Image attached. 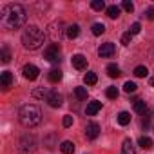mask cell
Masks as SVG:
<instances>
[{"instance_id": "24", "label": "cell", "mask_w": 154, "mask_h": 154, "mask_svg": "<svg viewBox=\"0 0 154 154\" xmlns=\"http://www.w3.org/2000/svg\"><path fill=\"white\" fill-rule=\"evenodd\" d=\"M107 15H109V18H118L120 17V8L118 6H109L107 8Z\"/></svg>"}, {"instance_id": "20", "label": "cell", "mask_w": 154, "mask_h": 154, "mask_svg": "<svg viewBox=\"0 0 154 154\" xmlns=\"http://www.w3.org/2000/svg\"><path fill=\"white\" fill-rule=\"evenodd\" d=\"M134 111H136L138 114H145V111H147V103H145L143 100H136V102H134Z\"/></svg>"}, {"instance_id": "7", "label": "cell", "mask_w": 154, "mask_h": 154, "mask_svg": "<svg viewBox=\"0 0 154 154\" xmlns=\"http://www.w3.org/2000/svg\"><path fill=\"white\" fill-rule=\"evenodd\" d=\"M22 72H24V78H27V80H36L38 74H40L38 67L33 65V63H26V65L22 67Z\"/></svg>"}, {"instance_id": "11", "label": "cell", "mask_w": 154, "mask_h": 154, "mask_svg": "<svg viewBox=\"0 0 154 154\" xmlns=\"http://www.w3.org/2000/svg\"><path fill=\"white\" fill-rule=\"evenodd\" d=\"M72 65H74V69L82 71V69L87 67V58H85L84 54H74V56H72Z\"/></svg>"}, {"instance_id": "16", "label": "cell", "mask_w": 154, "mask_h": 154, "mask_svg": "<svg viewBox=\"0 0 154 154\" xmlns=\"http://www.w3.org/2000/svg\"><path fill=\"white\" fill-rule=\"evenodd\" d=\"M60 149H62L63 154H74V143L72 141H62Z\"/></svg>"}, {"instance_id": "8", "label": "cell", "mask_w": 154, "mask_h": 154, "mask_svg": "<svg viewBox=\"0 0 154 154\" xmlns=\"http://www.w3.org/2000/svg\"><path fill=\"white\" fill-rule=\"evenodd\" d=\"M45 102L51 105V107H54V109H58L60 105H62V102H63V98H62V94H58L56 91H47V96H45Z\"/></svg>"}, {"instance_id": "32", "label": "cell", "mask_w": 154, "mask_h": 154, "mask_svg": "<svg viewBox=\"0 0 154 154\" xmlns=\"http://www.w3.org/2000/svg\"><path fill=\"white\" fill-rule=\"evenodd\" d=\"M122 8H123V9H125L127 13H132V11H134V6H132V2H129V0H123Z\"/></svg>"}, {"instance_id": "18", "label": "cell", "mask_w": 154, "mask_h": 154, "mask_svg": "<svg viewBox=\"0 0 154 154\" xmlns=\"http://www.w3.org/2000/svg\"><path fill=\"white\" fill-rule=\"evenodd\" d=\"M49 80H51V82H54V84H56V82H60V80H62V71H60V69H56V67H54V69H51V71H49Z\"/></svg>"}, {"instance_id": "27", "label": "cell", "mask_w": 154, "mask_h": 154, "mask_svg": "<svg viewBox=\"0 0 154 154\" xmlns=\"http://www.w3.org/2000/svg\"><path fill=\"white\" fill-rule=\"evenodd\" d=\"M74 94H76V98H78V100H85L87 98V89L85 87H76L74 89Z\"/></svg>"}, {"instance_id": "9", "label": "cell", "mask_w": 154, "mask_h": 154, "mask_svg": "<svg viewBox=\"0 0 154 154\" xmlns=\"http://www.w3.org/2000/svg\"><path fill=\"white\" fill-rule=\"evenodd\" d=\"M114 51H116L114 44H112V42H105V44H102V45H100L98 54H100V58H109V56H112V54H114Z\"/></svg>"}, {"instance_id": "1", "label": "cell", "mask_w": 154, "mask_h": 154, "mask_svg": "<svg viewBox=\"0 0 154 154\" xmlns=\"http://www.w3.org/2000/svg\"><path fill=\"white\" fill-rule=\"evenodd\" d=\"M26 20H27V13L20 4H8L0 9V26L8 31L22 27Z\"/></svg>"}, {"instance_id": "6", "label": "cell", "mask_w": 154, "mask_h": 154, "mask_svg": "<svg viewBox=\"0 0 154 154\" xmlns=\"http://www.w3.org/2000/svg\"><path fill=\"white\" fill-rule=\"evenodd\" d=\"M49 35L53 38V42H60L63 38V24L62 22H54L49 26Z\"/></svg>"}, {"instance_id": "37", "label": "cell", "mask_w": 154, "mask_h": 154, "mask_svg": "<svg viewBox=\"0 0 154 154\" xmlns=\"http://www.w3.org/2000/svg\"><path fill=\"white\" fill-rule=\"evenodd\" d=\"M150 85H152V87H154V78H152V80H150Z\"/></svg>"}, {"instance_id": "34", "label": "cell", "mask_w": 154, "mask_h": 154, "mask_svg": "<svg viewBox=\"0 0 154 154\" xmlns=\"http://www.w3.org/2000/svg\"><path fill=\"white\" fill-rule=\"evenodd\" d=\"M131 40H132V35H131V33H125V35L122 36V44H123V45H129Z\"/></svg>"}, {"instance_id": "33", "label": "cell", "mask_w": 154, "mask_h": 154, "mask_svg": "<svg viewBox=\"0 0 154 154\" xmlns=\"http://www.w3.org/2000/svg\"><path fill=\"white\" fill-rule=\"evenodd\" d=\"M140 31H141V26H140L138 22H134V24L131 26V29H129V33H131V35H138Z\"/></svg>"}, {"instance_id": "12", "label": "cell", "mask_w": 154, "mask_h": 154, "mask_svg": "<svg viewBox=\"0 0 154 154\" xmlns=\"http://www.w3.org/2000/svg\"><path fill=\"white\" fill-rule=\"evenodd\" d=\"M11 84H13V76H11V72H9V71H4V72H2V78H0V85H2L4 91H8V89L11 87Z\"/></svg>"}, {"instance_id": "29", "label": "cell", "mask_w": 154, "mask_h": 154, "mask_svg": "<svg viewBox=\"0 0 154 154\" xmlns=\"http://www.w3.org/2000/svg\"><path fill=\"white\" fill-rule=\"evenodd\" d=\"M105 94H107V98H111V100H116V98H118V89L111 85V87H107Z\"/></svg>"}, {"instance_id": "2", "label": "cell", "mask_w": 154, "mask_h": 154, "mask_svg": "<svg viewBox=\"0 0 154 154\" xmlns=\"http://www.w3.org/2000/svg\"><path fill=\"white\" fill-rule=\"evenodd\" d=\"M44 42H45V33L36 26H29L22 33V45L26 49H31V51L40 49L44 45Z\"/></svg>"}, {"instance_id": "31", "label": "cell", "mask_w": 154, "mask_h": 154, "mask_svg": "<svg viewBox=\"0 0 154 154\" xmlns=\"http://www.w3.org/2000/svg\"><path fill=\"white\" fill-rule=\"evenodd\" d=\"M33 96H35V98H45V96H47V91H45L44 87L35 89V91H33Z\"/></svg>"}, {"instance_id": "21", "label": "cell", "mask_w": 154, "mask_h": 154, "mask_svg": "<svg viewBox=\"0 0 154 154\" xmlns=\"http://www.w3.org/2000/svg\"><path fill=\"white\" fill-rule=\"evenodd\" d=\"M138 145H140L141 149H150V147H152V140H150L149 136H141V138L138 140Z\"/></svg>"}, {"instance_id": "19", "label": "cell", "mask_w": 154, "mask_h": 154, "mask_svg": "<svg viewBox=\"0 0 154 154\" xmlns=\"http://www.w3.org/2000/svg\"><path fill=\"white\" fill-rule=\"evenodd\" d=\"M118 123H120V125H129V123H131V114H129L127 111H122V112L118 114Z\"/></svg>"}, {"instance_id": "25", "label": "cell", "mask_w": 154, "mask_h": 154, "mask_svg": "<svg viewBox=\"0 0 154 154\" xmlns=\"http://www.w3.org/2000/svg\"><path fill=\"white\" fill-rule=\"evenodd\" d=\"M147 72H149V69H147L145 65H138V67L134 69V76H138V78H143V76H147Z\"/></svg>"}, {"instance_id": "30", "label": "cell", "mask_w": 154, "mask_h": 154, "mask_svg": "<svg viewBox=\"0 0 154 154\" xmlns=\"http://www.w3.org/2000/svg\"><path fill=\"white\" fill-rule=\"evenodd\" d=\"M136 89H138V85H136L134 82H125V85H123V91H125V93H129V94H131V93H134Z\"/></svg>"}, {"instance_id": "14", "label": "cell", "mask_w": 154, "mask_h": 154, "mask_svg": "<svg viewBox=\"0 0 154 154\" xmlns=\"http://www.w3.org/2000/svg\"><path fill=\"white\" fill-rule=\"evenodd\" d=\"M65 35L69 36V38H76L80 35V26L78 24H72V26H69L67 29H65Z\"/></svg>"}, {"instance_id": "26", "label": "cell", "mask_w": 154, "mask_h": 154, "mask_svg": "<svg viewBox=\"0 0 154 154\" xmlns=\"http://www.w3.org/2000/svg\"><path fill=\"white\" fill-rule=\"evenodd\" d=\"M84 82H85L87 85H94V84L98 82V78H96V74H94V72H87V74H85V78H84Z\"/></svg>"}, {"instance_id": "3", "label": "cell", "mask_w": 154, "mask_h": 154, "mask_svg": "<svg viewBox=\"0 0 154 154\" xmlns=\"http://www.w3.org/2000/svg\"><path fill=\"white\" fill-rule=\"evenodd\" d=\"M18 120H20V123H22L24 127H27V129L36 127V125L42 122V111H40L36 105H33V103H26V105H22L20 111H18Z\"/></svg>"}, {"instance_id": "15", "label": "cell", "mask_w": 154, "mask_h": 154, "mask_svg": "<svg viewBox=\"0 0 154 154\" xmlns=\"http://www.w3.org/2000/svg\"><path fill=\"white\" fill-rule=\"evenodd\" d=\"M107 74L111 76V78H118L122 72H120V67H118L116 63H109V65H107Z\"/></svg>"}, {"instance_id": "5", "label": "cell", "mask_w": 154, "mask_h": 154, "mask_svg": "<svg viewBox=\"0 0 154 154\" xmlns=\"http://www.w3.org/2000/svg\"><path fill=\"white\" fill-rule=\"evenodd\" d=\"M44 58H45L47 62H51V63L60 62V47H58L56 44H51V45L44 51Z\"/></svg>"}, {"instance_id": "28", "label": "cell", "mask_w": 154, "mask_h": 154, "mask_svg": "<svg viewBox=\"0 0 154 154\" xmlns=\"http://www.w3.org/2000/svg\"><path fill=\"white\" fill-rule=\"evenodd\" d=\"M91 8H93L94 11H102V9H105V2H103V0H93V2H91Z\"/></svg>"}, {"instance_id": "4", "label": "cell", "mask_w": 154, "mask_h": 154, "mask_svg": "<svg viewBox=\"0 0 154 154\" xmlns=\"http://www.w3.org/2000/svg\"><path fill=\"white\" fill-rule=\"evenodd\" d=\"M35 149H36V140H35V136L26 134V136L20 138V141H18V152H20V154H33Z\"/></svg>"}, {"instance_id": "23", "label": "cell", "mask_w": 154, "mask_h": 154, "mask_svg": "<svg viewBox=\"0 0 154 154\" xmlns=\"http://www.w3.org/2000/svg\"><path fill=\"white\" fill-rule=\"evenodd\" d=\"M91 31H93V35H94V36H100L102 33H105V26H103V24H100V22H98V24H93Z\"/></svg>"}, {"instance_id": "10", "label": "cell", "mask_w": 154, "mask_h": 154, "mask_svg": "<svg viewBox=\"0 0 154 154\" xmlns=\"http://www.w3.org/2000/svg\"><path fill=\"white\" fill-rule=\"evenodd\" d=\"M98 134H100V125L98 123H89L87 127H85V136L89 138V140H96L98 138Z\"/></svg>"}, {"instance_id": "17", "label": "cell", "mask_w": 154, "mask_h": 154, "mask_svg": "<svg viewBox=\"0 0 154 154\" xmlns=\"http://www.w3.org/2000/svg\"><path fill=\"white\" fill-rule=\"evenodd\" d=\"M122 154H136V147L132 145L131 140H125V141H123V150H122Z\"/></svg>"}, {"instance_id": "22", "label": "cell", "mask_w": 154, "mask_h": 154, "mask_svg": "<svg viewBox=\"0 0 154 154\" xmlns=\"http://www.w3.org/2000/svg\"><path fill=\"white\" fill-rule=\"evenodd\" d=\"M0 58H2V62H4V63H8V62L11 60V51H9V47H8V45H4V47H2V51H0Z\"/></svg>"}, {"instance_id": "36", "label": "cell", "mask_w": 154, "mask_h": 154, "mask_svg": "<svg viewBox=\"0 0 154 154\" xmlns=\"http://www.w3.org/2000/svg\"><path fill=\"white\" fill-rule=\"evenodd\" d=\"M145 17H147L149 20H154V8H149V9L145 11Z\"/></svg>"}, {"instance_id": "13", "label": "cell", "mask_w": 154, "mask_h": 154, "mask_svg": "<svg viewBox=\"0 0 154 154\" xmlns=\"http://www.w3.org/2000/svg\"><path fill=\"white\" fill-rule=\"evenodd\" d=\"M100 109H102V102H89L87 103V109H85V114L87 116H94Z\"/></svg>"}, {"instance_id": "35", "label": "cell", "mask_w": 154, "mask_h": 154, "mask_svg": "<svg viewBox=\"0 0 154 154\" xmlns=\"http://www.w3.org/2000/svg\"><path fill=\"white\" fill-rule=\"evenodd\" d=\"M62 123H63V127H71V125H72V116H71V114L63 116V122H62Z\"/></svg>"}]
</instances>
